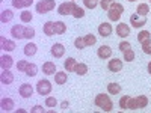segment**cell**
<instances>
[{
  "mask_svg": "<svg viewBox=\"0 0 151 113\" xmlns=\"http://www.w3.org/2000/svg\"><path fill=\"white\" fill-rule=\"evenodd\" d=\"M94 103H95L97 107H100L103 112H112V109H113V103H112V99H110V97L107 94H98L95 97Z\"/></svg>",
  "mask_w": 151,
  "mask_h": 113,
  "instance_id": "cell-1",
  "label": "cell"
},
{
  "mask_svg": "<svg viewBox=\"0 0 151 113\" xmlns=\"http://www.w3.org/2000/svg\"><path fill=\"white\" fill-rule=\"evenodd\" d=\"M122 12H124V6L121 5V3H113L110 8H109V11H107V17H109V20H112V21H118L119 18H121V15H122Z\"/></svg>",
  "mask_w": 151,
  "mask_h": 113,
  "instance_id": "cell-2",
  "label": "cell"
},
{
  "mask_svg": "<svg viewBox=\"0 0 151 113\" xmlns=\"http://www.w3.org/2000/svg\"><path fill=\"white\" fill-rule=\"evenodd\" d=\"M56 6V2L55 0H41L40 3H36V12L38 14H47V12L53 11Z\"/></svg>",
  "mask_w": 151,
  "mask_h": 113,
  "instance_id": "cell-3",
  "label": "cell"
},
{
  "mask_svg": "<svg viewBox=\"0 0 151 113\" xmlns=\"http://www.w3.org/2000/svg\"><path fill=\"white\" fill-rule=\"evenodd\" d=\"M76 6H77V5H76V2H73V0L65 2V3H62L58 8V14H60V15H73Z\"/></svg>",
  "mask_w": 151,
  "mask_h": 113,
  "instance_id": "cell-4",
  "label": "cell"
},
{
  "mask_svg": "<svg viewBox=\"0 0 151 113\" xmlns=\"http://www.w3.org/2000/svg\"><path fill=\"white\" fill-rule=\"evenodd\" d=\"M36 92L40 94L41 97H45L52 92V83L48 80H40L36 83Z\"/></svg>",
  "mask_w": 151,
  "mask_h": 113,
  "instance_id": "cell-5",
  "label": "cell"
},
{
  "mask_svg": "<svg viewBox=\"0 0 151 113\" xmlns=\"http://www.w3.org/2000/svg\"><path fill=\"white\" fill-rule=\"evenodd\" d=\"M130 24H132L133 27L139 29V27H142V26H145V24H147V17L139 15V14L136 12V14H133V15L130 17Z\"/></svg>",
  "mask_w": 151,
  "mask_h": 113,
  "instance_id": "cell-6",
  "label": "cell"
},
{
  "mask_svg": "<svg viewBox=\"0 0 151 113\" xmlns=\"http://www.w3.org/2000/svg\"><path fill=\"white\" fill-rule=\"evenodd\" d=\"M0 47H2V50H5V51H12V50L17 48L15 42L11 41V39H6L5 36L0 38Z\"/></svg>",
  "mask_w": 151,
  "mask_h": 113,
  "instance_id": "cell-7",
  "label": "cell"
},
{
  "mask_svg": "<svg viewBox=\"0 0 151 113\" xmlns=\"http://www.w3.org/2000/svg\"><path fill=\"white\" fill-rule=\"evenodd\" d=\"M107 68H109L110 72H119V71L122 69V60H119V59H116V57L112 59V60H109Z\"/></svg>",
  "mask_w": 151,
  "mask_h": 113,
  "instance_id": "cell-8",
  "label": "cell"
},
{
  "mask_svg": "<svg viewBox=\"0 0 151 113\" xmlns=\"http://www.w3.org/2000/svg\"><path fill=\"white\" fill-rule=\"evenodd\" d=\"M112 24H109V23H101L98 26V33L101 35L103 38H107V36H110L112 35Z\"/></svg>",
  "mask_w": 151,
  "mask_h": 113,
  "instance_id": "cell-9",
  "label": "cell"
},
{
  "mask_svg": "<svg viewBox=\"0 0 151 113\" xmlns=\"http://www.w3.org/2000/svg\"><path fill=\"white\" fill-rule=\"evenodd\" d=\"M18 92H20V95H21L23 98H30L32 94H33V87H32L30 84H27V83H23V84L20 86Z\"/></svg>",
  "mask_w": 151,
  "mask_h": 113,
  "instance_id": "cell-10",
  "label": "cell"
},
{
  "mask_svg": "<svg viewBox=\"0 0 151 113\" xmlns=\"http://www.w3.org/2000/svg\"><path fill=\"white\" fill-rule=\"evenodd\" d=\"M97 56L100 59H109L112 56V48L109 45H101V47L97 50Z\"/></svg>",
  "mask_w": 151,
  "mask_h": 113,
  "instance_id": "cell-11",
  "label": "cell"
},
{
  "mask_svg": "<svg viewBox=\"0 0 151 113\" xmlns=\"http://www.w3.org/2000/svg\"><path fill=\"white\" fill-rule=\"evenodd\" d=\"M11 35L14 36L15 39H23L24 38V26H21V24H15V26L11 29Z\"/></svg>",
  "mask_w": 151,
  "mask_h": 113,
  "instance_id": "cell-12",
  "label": "cell"
},
{
  "mask_svg": "<svg viewBox=\"0 0 151 113\" xmlns=\"http://www.w3.org/2000/svg\"><path fill=\"white\" fill-rule=\"evenodd\" d=\"M116 35L121 38H125L130 35V27L127 26V23H119L116 26Z\"/></svg>",
  "mask_w": 151,
  "mask_h": 113,
  "instance_id": "cell-13",
  "label": "cell"
},
{
  "mask_svg": "<svg viewBox=\"0 0 151 113\" xmlns=\"http://www.w3.org/2000/svg\"><path fill=\"white\" fill-rule=\"evenodd\" d=\"M0 82H2V84H11L14 82V74L9 69H3L2 75H0Z\"/></svg>",
  "mask_w": 151,
  "mask_h": 113,
  "instance_id": "cell-14",
  "label": "cell"
},
{
  "mask_svg": "<svg viewBox=\"0 0 151 113\" xmlns=\"http://www.w3.org/2000/svg\"><path fill=\"white\" fill-rule=\"evenodd\" d=\"M50 51H52V56H53V57H62V56H64V53H65V47L58 42V44H55V45L52 47V50H50Z\"/></svg>",
  "mask_w": 151,
  "mask_h": 113,
  "instance_id": "cell-15",
  "label": "cell"
},
{
  "mask_svg": "<svg viewBox=\"0 0 151 113\" xmlns=\"http://www.w3.org/2000/svg\"><path fill=\"white\" fill-rule=\"evenodd\" d=\"M12 64H14V59L9 54H3L0 57V67H2V69H9L12 67Z\"/></svg>",
  "mask_w": 151,
  "mask_h": 113,
  "instance_id": "cell-16",
  "label": "cell"
},
{
  "mask_svg": "<svg viewBox=\"0 0 151 113\" xmlns=\"http://www.w3.org/2000/svg\"><path fill=\"white\" fill-rule=\"evenodd\" d=\"M0 109L3 112H11L14 109V101H12L11 98H3L2 101H0Z\"/></svg>",
  "mask_w": 151,
  "mask_h": 113,
  "instance_id": "cell-17",
  "label": "cell"
},
{
  "mask_svg": "<svg viewBox=\"0 0 151 113\" xmlns=\"http://www.w3.org/2000/svg\"><path fill=\"white\" fill-rule=\"evenodd\" d=\"M42 72L47 74V75H52V74H56V65L53 64V62H45V64L42 65Z\"/></svg>",
  "mask_w": 151,
  "mask_h": 113,
  "instance_id": "cell-18",
  "label": "cell"
},
{
  "mask_svg": "<svg viewBox=\"0 0 151 113\" xmlns=\"http://www.w3.org/2000/svg\"><path fill=\"white\" fill-rule=\"evenodd\" d=\"M12 18H14V12H12L11 9H3L2 14H0V21H2L3 24L5 23H9Z\"/></svg>",
  "mask_w": 151,
  "mask_h": 113,
  "instance_id": "cell-19",
  "label": "cell"
},
{
  "mask_svg": "<svg viewBox=\"0 0 151 113\" xmlns=\"http://www.w3.org/2000/svg\"><path fill=\"white\" fill-rule=\"evenodd\" d=\"M44 33L47 35V36H53V35H56L55 33V21H47L45 24H44Z\"/></svg>",
  "mask_w": 151,
  "mask_h": 113,
  "instance_id": "cell-20",
  "label": "cell"
},
{
  "mask_svg": "<svg viewBox=\"0 0 151 113\" xmlns=\"http://www.w3.org/2000/svg\"><path fill=\"white\" fill-rule=\"evenodd\" d=\"M76 59L74 57H68L65 62H64V68H65V71L67 72H74V67H76Z\"/></svg>",
  "mask_w": 151,
  "mask_h": 113,
  "instance_id": "cell-21",
  "label": "cell"
},
{
  "mask_svg": "<svg viewBox=\"0 0 151 113\" xmlns=\"http://www.w3.org/2000/svg\"><path fill=\"white\" fill-rule=\"evenodd\" d=\"M36 50H38L36 44H33V42H29V44H26V45H24V54H26V56H33V54L36 53Z\"/></svg>",
  "mask_w": 151,
  "mask_h": 113,
  "instance_id": "cell-22",
  "label": "cell"
},
{
  "mask_svg": "<svg viewBox=\"0 0 151 113\" xmlns=\"http://www.w3.org/2000/svg\"><path fill=\"white\" fill-rule=\"evenodd\" d=\"M67 30V24L62 21H55V33L56 35H64Z\"/></svg>",
  "mask_w": 151,
  "mask_h": 113,
  "instance_id": "cell-23",
  "label": "cell"
},
{
  "mask_svg": "<svg viewBox=\"0 0 151 113\" xmlns=\"http://www.w3.org/2000/svg\"><path fill=\"white\" fill-rule=\"evenodd\" d=\"M107 92H109L110 95L119 94V92H121V84H118V83H109V84H107Z\"/></svg>",
  "mask_w": 151,
  "mask_h": 113,
  "instance_id": "cell-24",
  "label": "cell"
},
{
  "mask_svg": "<svg viewBox=\"0 0 151 113\" xmlns=\"http://www.w3.org/2000/svg\"><path fill=\"white\" fill-rule=\"evenodd\" d=\"M67 80H68L67 72H56V74H55V82H56V84H65Z\"/></svg>",
  "mask_w": 151,
  "mask_h": 113,
  "instance_id": "cell-25",
  "label": "cell"
},
{
  "mask_svg": "<svg viewBox=\"0 0 151 113\" xmlns=\"http://www.w3.org/2000/svg\"><path fill=\"white\" fill-rule=\"evenodd\" d=\"M136 12H137L139 15L147 17L148 12H150V6H148L147 3H139V5H137V8H136Z\"/></svg>",
  "mask_w": 151,
  "mask_h": 113,
  "instance_id": "cell-26",
  "label": "cell"
},
{
  "mask_svg": "<svg viewBox=\"0 0 151 113\" xmlns=\"http://www.w3.org/2000/svg\"><path fill=\"white\" fill-rule=\"evenodd\" d=\"M74 72L77 74V75H85L88 72V65H85V64H76Z\"/></svg>",
  "mask_w": 151,
  "mask_h": 113,
  "instance_id": "cell-27",
  "label": "cell"
},
{
  "mask_svg": "<svg viewBox=\"0 0 151 113\" xmlns=\"http://www.w3.org/2000/svg\"><path fill=\"white\" fill-rule=\"evenodd\" d=\"M136 101H137V109H145L148 106V98L145 95H139L136 97Z\"/></svg>",
  "mask_w": 151,
  "mask_h": 113,
  "instance_id": "cell-28",
  "label": "cell"
},
{
  "mask_svg": "<svg viewBox=\"0 0 151 113\" xmlns=\"http://www.w3.org/2000/svg\"><path fill=\"white\" fill-rule=\"evenodd\" d=\"M24 72H26V75H29V77H35L36 72H38V67H36L35 64H29Z\"/></svg>",
  "mask_w": 151,
  "mask_h": 113,
  "instance_id": "cell-29",
  "label": "cell"
},
{
  "mask_svg": "<svg viewBox=\"0 0 151 113\" xmlns=\"http://www.w3.org/2000/svg\"><path fill=\"white\" fill-rule=\"evenodd\" d=\"M20 18H21L23 23H30L32 18H33V15H32V12H30V11H23L21 14H20Z\"/></svg>",
  "mask_w": 151,
  "mask_h": 113,
  "instance_id": "cell-30",
  "label": "cell"
},
{
  "mask_svg": "<svg viewBox=\"0 0 151 113\" xmlns=\"http://www.w3.org/2000/svg\"><path fill=\"white\" fill-rule=\"evenodd\" d=\"M74 45H76V48H79V50H82V48H86V42H85V38H83V36H79V38H76V41H74Z\"/></svg>",
  "mask_w": 151,
  "mask_h": 113,
  "instance_id": "cell-31",
  "label": "cell"
},
{
  "mask_svg": "<svg viewBox=\"0 0 151 113\" xmlns=\"http://www.w3.org/2000/svg\"><path fill=\"white\" fill-rule=\"evenodd\" d=\"M85 38V42H86V47H91V45H94L95 42H97V38L92 35V33H89V35H86V36H83Z\"/></svg>",
  "mask_w": 151,
  "mask_h": 113,
  "instance_id": "cell-32",
  "label": "cell"
},
{
  "mask_svg": "<svg viewBox=\"0 0 151 113\" xmlns=\"http://www.w3.org/2000/svg\"><path fill=\"white\" fill-rule=\"evenodd\" d=\"M141 44H142L144 53H145V54H151V38H150V39H145V41L141 42Z\"/></svg>",
  "mask_w": 151,
  "mask_h": 113,
  "instance_id": "cell-33",
  "label": "cell"
},
{
  "mask_svg": "<svg viewBox=\"0 0 151 113\" xmlns=\"http://www.w3.org/2000/svg\"><path fill=\"white\" fill-rule=\"evenodd\" d=\"M150 36H151V33H150L148 30H142V32L137 33V41H139V42H144L145 39H150Z\"/></svg>",
  "mask_w": 151,
  "mask_h": 113,
  "instance_id": "cell-34",
  "label": "cell"
},
{
  "mask_svg": "<svg viewBox=\"0 0 151 113\" xmlns=\"http://www.w3.org/2000/svg\"><path fill=\"white\" fill-rule=\"evenodd\" d=\"M115 3V0H100V6L103 11H109V8Z\"/></svg>",
  "mask_w": 151,
  "mask_h": 113,
  "instance_id": "cell-35",
  "label": "cell"
},
{
  "mask_svg": "<svg viewBox=\"0 0 151 113\" xmlns=\"http://www.w3.org/2000/svg\"><path fill=\"white\" fill-rule=\"evenodd\" d=\"M35 36V29L33 27H24V38L26 39H32Z\"/></svg>",
  "mask_w": 151,
  "mask_h": 113,
  "instance_id": "cell-36",
  "label": "cell"
},
{
  "mask_svg": "<svg viewBox=\"0 0 151 113\" xmlns=\"http://www.w3.org/2000/svg\"><path fill=\"white\" fill-rule=\"evenodd\" d=\"M127 110H137V101L136 98H129V103H127Z\"/></svg>",
  "mask_w": 151,
  "mask_h": 113,
  "instance_id": "cell-37",
  "label": "cell"
},
{
  "mask_svg": "<svg viewBox=\"0 0 151 113\" xmlns=\"http://www.w3.org/2000/svg\"><path fill=\"white\" fill-rule=\"evenodd\" d=\"M124 60H127V62H132V60H134V51L130 48V50H127V51H124Z\"/></svg>",
  "mask_w": 151,
  "mask_h": 113,
  "instance_id": "cell-38",
  "label": "cell"
},
{
  "mask_svg": "<svg viewBox=\"0 0 151 113\" xmlns=\"http://www.w3.org/2000/svg\"><path fill=\"white\" fill-rule=\"evenodd\" d=\"M73 17H74V18H82V17H85V11H83L82 8H79V6H76V9H74V12H73Z\"/></svg>",
  "mask_w": 151,
  "mask_h": 113,
  "instance_id": "cell-39",
  "label": "cell"
},
{
  "mask_svg": "<svg viewBox=\"0 0 151 113\" xmlns=\"http://www.w3.org/2000/svg\"><path fill=\"white\" fill-rule=\"evenodd\" d=\"M83 3H85V6L88 9H94L98 5V0H83Z\"/></svg>",
  "mask_w": 151,
  "mask_h": 113,
  "instance_id": "cell-40",
  "label": "cell"
},
{
  "mask_svg": "<svg viewBox=\"0 0 151 113\" xmlns=\"http://www.w3.org/2000/svg\"><path fill=\"white\" fill-rule=\"evenodd\" d=\"M56 104H58V99L55 97H47L45 98V106L47 107H55Z\"/></svg>",
  "mask_w": 151,
  "mask_h": 113,
  "instance_id": "cell-41",
  "label": "cell"
},
{
  "mask_svg": "<svg viewBox=\"0 0 151 113\" xmlns=\"http://www.w3.org/2000/svg\"><path fill=\"white\" fill-rule=\"evenodd\" d=\"M118 48L124 53V51H127V50H130V48H132V45H130V42H129V41H122V42H119Z\"/></svg>",
  "mask_w": 151,
  "mask_h": 113,
  "instance_id": "cell-42",
  "label": "cell"
},
{
  "mask_svg": "<svg viewBox=\"0 0 151 113\" xmlns=\"http://www.w3.org/2000/svg\"><path fill=\"white\" fill-rule=\"evenodd\" d=\"M27 65H29V62L27 60H18V64H17V69L18 71H26V68H27Z\"/></svg>",
  "mask_w": 151,
  "mask_h": 113,
  "instance_id": "cell-43",
  "label": "cell"
},
{
  "mask_svg": "<svg viewBox=\"0 0 151 113\" xmlns=\"http://www.w3.org/2000/svg\"><path fill=\"white\" fill-rule=\"evenodd\" d=\"M129 98L130 97H121V99H119V107L122 109V110H127V103H129Z\"/></svg>",
  "mask_w": 151,
  "mask_h": 113,
  "instance_id": "cell-44",
  "label": "cell"
},
{
  "mask_svg": "<svg viewBox=\"0 0 151 113\" xmlns=\"http://www.w3.org/2000/svg\"><path fill=\"white\" fill-rule=\"evenodd\" d=\"M12 6H14V8H17V9H21V8H24V5H23V0H12Z\"/></svg>",
  "mask_w": 151,
  "mask_h": 113,
  "instance_id": "cell-45",
  "label": "cell"
},
{
  "mask_svg": "<svg viewBox=\"0 0 151 113\" xmlns=\"http://www.w3.org/2000/svg\"><path fill=\"white\" fill-rule=\"evenodd\" d=\"M42 112H44L42 106H35L33 109H30V113H42Z\"/></svg>",
  "mask_w": 151,
  "mask_h": 113,
  "instance_id": "cell-46",
  "label": "cell"
},
{
  "mask_svg": "<svg viewBox=\"0 0 151 113\" xmlns=\"http://www.w3.org/2000/svg\"><path fill=\"white\" fill-rule=\"evenodd\" d=\"M32 3H33V0H23V5H24V8H29Z\"/></svg>",
  "mask_w": 151,
  "mask_h": 113,
  "instance_id": "cell-47",
  "label": "cell"
},
{
  "mask_svg": "<svg viewBox=\"0 0 151 113\" xmlns=\"http://www.w3.org/2000/svg\"><path fill=\"white\" fill-rule=\"evenodd\" d=\"M68 106H70V103H68V101H62V104H60V107L64 109V110H67V109H68Z\"/></svg>",
  "mask_w": 151,
  "mask_h": 113,
  "instance_id": "cell-48",
  "label": "cell"
},
{
  "mask_svg": "<svg viewBox=\"0 0 151 113\" xmlns=\"http://www.w3.org/2000/svg\"><path fill=\"white\" fill-rule=\"evenodd\" d=\"M148 72L151 74V62H150V64H148Z\"/></svg>",
  "mask_w": 151,
  "mask_h": 113,
  "instance_id": "cell-49",
  "label": "cell"
},
{
  "mask_svg": "<svg viewBox=\"0 0 151 113\" xmlns=\"http://www.w3.org/2000/svg\"><path fill=\"white\" fill-rule=\"evenodd\" d=\"M129 2H136V0H129Z\"/></svg>",
  "mask_w": 151,
  "mask_h": 113,
  "instance_id": "cell-50",
  "label": "cell"
},
{
  "mask_svg": "<svg viewBox=\"0 0 151 113\" xmlns=\"http://www.w3.org/2000/svg\"><path fill=\"white\" fill-rule=\"evenodd\" d=\"M73 2H76V0H73Z\"/></svg>",
  "mask_w": 151,
  "mask_h": 113,
  "instance_id": "cell-51",
  "label": "cell"
},
{
  "mask_svg": "<svg viewBox=\"0 0 151 113\" xmlns=\"http://www.w3.org/2000/svg\"><path fill=\"white\" fill-rule=\"evenodd\" d=\"M150 3H151V0H150Z\"/></svg>",
  "mask_w": 151,
  "mask_h": 113,
  "instance_id": "cell-52",
  "label": "cell"
}]
</instances>
